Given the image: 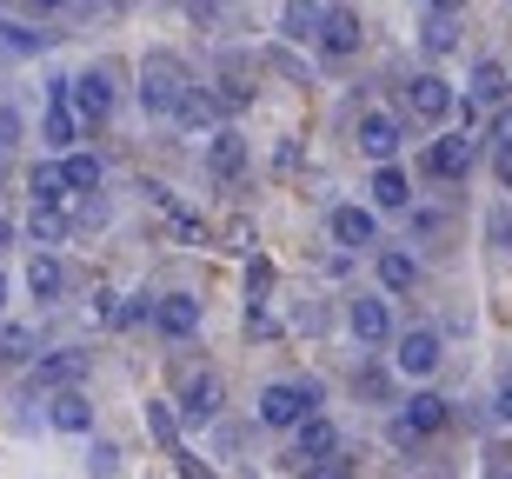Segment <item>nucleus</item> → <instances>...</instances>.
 Here are the masks:
<instances>
[{"mask_svg": "<svg viewBox=\"0 0 512 479\" xmlns=\"http://www.w3.org/2000/svg\"><path fill=\"white\" fill-rule=\"evenodd\" d=\"M187 94H193V67L180 54H147L140 60V107H147L153 120H173L180 107H187Z\"/></svg>", "mask_w": 512, "mask_h": 479, "instance_id": "obj_1", "label": "nucleus"}, {"mask_svg": "<svg viewBox=\"0 0 512 479\" xmlns=\"http://www.w3.org/2000/svg\"><path fill=\"white\" fill-rule=\"evenodd\" d=\"M260 426H273V433H293L300 420H313L320 413V380H273L260 386Z\"/></svg>", "mask_w": 512, "mask_h": 479, "instance_id": "obj_2", "label": "nucleus"}, {"mask_svg": "<svg viewBox=\"0 0 512 479\" xmlns=\"http://www.w3.org/2000/svg\"><path fill=\"white\" fill-rule=\"evenodd\" d=\"M446 426H453V400H439V393L419 386L413 400H399V413H393V446H419L433 433H446Z\"/></svg>", "mask_w": 512, "mask_h": 479, "instance_id": "obj_3", "label": "nucleus"}, {"mask_svg": "<svg viewBox=\"0 0 512 479\" xmlns=\"http://www.w3.org/2000/svg\"><path fill=\"white\" fill-rule=\"evenodd\" d=\"M74 74H54L47 80V114H40V140H47V147H54V154H74V140L87 134V120L74 114Z\"/></svg>", "mask_w": 512, "mask_h": 479, "instance_id": "obj_4", "label": "nucleus"}, {"mask_svg": "<svg viewBox=\"0 0 512 479\" xmlns=\"http://www.w3.org/2000/svg\"><path fill=\"white\" fill-rule=\"evenodd\" d=\"M220 400H227V386L213 366H180V420L187 426H207L220 413Z\"/></svg>", "mask_w": 512, "mask_h": 479, "instance_id": "obj_5", "label": "nucleus"}, {"mask_svg": "<svg viewBox=\"0 0 512 479\" xmlns=\"http://www.w3.org/2000/svg\"><path fill=\"white\" fill-rule=\"evenodd\" d=\"M87 373H94V353H87V346H60V353H40L34 360L40 393H67V386H80Z\"/></svg>", "mask_w": 512, "mask_h": 479, "instance_id": "obj_6", "label": "nucleus"}, {"mask_svg": "<svg viewBox=\"0 0 512 479\" xmlns=\"http://www.w3.org/2000/svg\"><path fill=\"white\" fill-rule=\"evenodd\" d=\"M393 366L406 373V380H433V373H439V333H433V326L399 333V340H393Z\"/></svg>", "mask_w": 512, "mask_h": 479, "instance_id": "obj_7", "label": "nucleus"}, {"mask_svg": "<svg viewBox=\"0 0 512 479\" xmlns=\"http://www.w3.org/2000/svg\"><path fill=\"white\" fill-rule=\"evenodd\" d=\"M67 100H74V114L87 120V127H100V120L114 114V74H107V67H80Z\"/></svg>", "mask_w": 512, "mask_h": 479, "instance_id": "obj_8", "label": "nucleus"}, {"mask_svg": "<svg viewBox=\"0 0 512 479\" xmlns=\"http://www.w3.org/2000/svg\"><path fill=\"white\" fill-rule=\"evenodd\" d=\"M147 200L160 207V220L173 227V240H180V247H207V240H213V233H207V220H200V213H193V207H187V200H180L173 187H147Z\"/></svg>", "mask_w": 512, "mask_h": 479, "instance_id": "obj_9", "label": "nucleus"}, {"mask_svg": "<svg viewBox=\"0 0 512 479\" xmlns=\"http://www.w3.org/2000/svg\"><path fill=\"white\" fill-rule=\"evenodd\" d=\"M200 320H207L200 293H160V300H153V326H160L167 340H193V333H200Z\"/></svg>", "mask_w": 512, "mask_h": 479, "instance_id": "obj_10", "label": "nucleus"}, {"mask_svg": "<svg viewBox=\"0 0 512 479\" xmlns=\"http://www.w3.org/2000/svg\"><path fill=\"white\" fill-rule=\"evenodd\" d=\"M353 140H360L366 160L393 167V154L406 147V120H399V114H360V134H353Z\"/></svg>", "mask_w": 512, "mask_h": 479, "instance_id": "obj_11", "label": "nucleus"}, {"mask_svg": "<svg viewBox=\"0 0 512 479\" xmlns=\"http://www.w3.org/2000/svg\"><path fill=\"white\" fill-rule=\"evenodd\" d=\"M340 426L326 420V413H313V420H300L293 426V460L300 466H320V460H333V453H340Z\"/></svg>", "mask_w": 512, "mask_h": 479, "instance_id": "obj_12", "label": "nucleus"}, {"mask_svg": "<svg viewBox=\"0 0 512 479\" xmlns=\"http://www.w3.org/2000/svg\"><path fill=\"white\" fill-rule=\"evenodd\" d=\"M419 167H426V180H466V173H473V140H466V134L433 140Z\"/></svg>", "mask_w": 512, "mask_h": 479, "instance_id": "obj_13", "label": "nucleus"}, {"mask_svg": "<svg viewBox=\"0 0 512 479\" xmlns=\"http://www.w3.org/2000/svg\"><path fill=\"white\" fill-rule=\"evenodd\" d=\"M346 326H353V340H360V346H386V340H393V313H386L380 293H360V300L346 307Z\"/></svg>", "mask_w": 512, "mask_h": 479, "instance_id": "obj_14", "label": "nucleus"}, {"mask_svg": "<svg viewBox=\"0 0 512 479\" xmlns=\"http://www.w3.org/2000/svg\"><path fill=\"white\" fill-rule=\"evenodd\" d=\"M333 247L360 253V247H380V220H373V207H333Z\"/></svg>", "mask_w": 512, "mask_h": 479, "instance_id": "obj_15", "label": "nucleus"}, {"mask_svg": "<svg viewBox=\"0 0 512 479\" xmlns=\"http://www.w3.org/2000/svg\"><path fill=\"white\" fill-rule=\"evenodd\" d=\"M207 173L220 180V187H240V173H247V140L233 134V127H220V134L207 140Z\"/></svg>", "mask_w": 512, "mask_h": 479, "instance_id": "obj_16", "label": "nucleus"}, {"mask_svg": "<svg viewBox=\"0 0 512 479\" xmlns=\"http://www.w3.org/2000/svg\"><path fill=\"white\" fill-rule=\"evenodd\" d=\"M360 40H366V27H360V14L353 7H326V27H320V47L333 60H353L360 54Z\"/></svg>", "mask_w": 512, "mask_h": 479, "instance_id": "obj_17", "label": "nucleus"}, {"mask_svg": "<svg viewBox=\"0 0 512 479\" xmlns=\"http://www.w3.org/2000/svg\"><path fill=\"white\" fill-rule=\"evenodd\" d=\"M406 107H413L419 120H446L459 100H453V87H446L439 74H413V80H406Z\"/></svg>", "mask_w": 512, "mask_h": 479, "instance_id": "obj_18", "label": "nucleus"}, {"mask_svg": "<svg viewBox=\"0 0 512 479\" xmlns=\"http://www.w3.org/2000/svg\"><path fill=\"white\" fill-rule=\"evenodd\" d=\"M74 200H80V193L67 187V173H60L54 160L27 173V207H60V213H74Z\"/></svg>", "mask_w": 512, "mask_h": 479, "instance_id": "obj_19", "label": "nucleus"}, {"mask_svg": "<svg viewBox=\"0 0 512 479\" xmlns=\"http://www.w3.org/2000/svg\"><path fill=\"white\" fill-rule=\"evenodd\" d=\"M67 233H74V213H60V207H27V240H34V253L67 247Z\"/></svg>", "mask_w": 512, "mask_h": 479, "instance_id": "obj_20", "label": "nucleus"}, {"mask_svg": "<svg viewBox=\"0 0 512 479\" xmlns=\"http://www.w3.org/2000/svg\"><path fill=\"white\" fill-rule=\"evenodd\" d=\"M27 293H34L40 307H54L60 293H67V267H60V253H34V260H27Z\"/></svg>", "mask_w": 512, "mask_h": 479, "instance_id": "obj_21", "label": "nucleus"}, {"mask_svg": "<svg viewBox=\"0 0 512 479\" xmlns=\"http://www.w3.org/2000/svg\"><path fill=\"white\" fill-rule=\"evenodd\" d=\"M47 420H54L60 433H94V406H87V393H80V386H67V393H54Z\"/></svg>", "mask_w": 512, "mask_h": 479, "instance_id": "obj_22", "label": "nucleus"}, {"mask_svg": "<svg viewBox=\"0 0 512 479\" xmlns=\"http://www.w3.org/2000/svg\"><path fill=\"white\" fill-rule=\"evenodd\" d=\"M320 27H326V7H320V0H286L280 40H320Z\"/></svg>", "mask_w": 512, "mask_h": 479, "instance_id": "obj_23", "label": "nucleus"}, {"mask_svg": "<svg viewBox=\"0 0 512 479\" xmlns=\"http://www.w3.org/2000/svg\"><path fill=\"white\" fill-rule=\"evenodd\" d=\"M506 94H512V74L499 67V60H479V67H473V87H466V100H473V107H499Z\"/></svg>", "mask_w": 512, "mask_h": 479, "instance_id": "obj_24", "label": "nucleus"}, {"mask_svg": "<svg viewBox=\"0 0 512 479\" xmlns=\"http://www.w3.org/2000/svg\"><path fill=\"white\" fill-rule=\"evenodd\" d=\"M380 287L386 293H413L419 287V260L406 247H380Z\"/></svg>", "mask_w": 512, "mask_h": 479, "instance_id": "obj_25", "label": "nucleus"}, {"mask_svg": "<svg viewBox=\"0 0 512 479\" xmlns=\"http://www.w3.org/2000/svg\"><path fill=\"white\" fill-rule=\"evenodd\" d=\"M366 193H373V207H386V213L413 207V180H406V173H399V167H380V173H373V187H366Z\"/></svg>", "mask_w": 512, "mask_h": 479, "instance_id": "obj_26", "label": "nucleus"}, {"mask_svg": "<svg viewBox=\"0 0 512 479\" xmlns=\"http://www.w3.org/2000/svg\"><path fill=\"white\" fill-rule=\"evenodd\" d=\"M147 433L160 440V453H167V460H173V453H187V446H180V420H173L167 400H147Z\"/></svg>", "mask_w": 512, "mask_h": 479, "instance_id": "obj_27", "label": "nucleus"}, {"mask_svg": "<svg viewBox=\"0 0 512 479\" xmlns=\"http://www.w3.org/2000/svg\"><path fill=\"white\" fill-rule=\"evenodd\" d=\"M213 107H220V114H240V107H247V100H253V87H247V74H240V67H233V74H220V80H213Z\"/></svg>", "mask_w": 512, "mask_h": 479, "instance_id": "obj_28", "label": "nucleus"}, {"mask_svg": "<svg viewBox=\"0 0 512 479\" xmlns=\"http://www.w3.org/2000/svg\"><path fill=\"white\" fill-rule=\"evenodd\" d=\"M60 173H67V187H74V193H94L100 187V160L94 154H67V160H60Z\"/></svg>", "mask_w": 512, "mask_h": 479, "instance_id": "obj_29", "label": "nucleus"}, {"mask_svg": "<svg viewBox=\"0 0 512 479\" xmlns=\"http://www.w3.org/2000/svg\"><path fill=\"white\" fill-rule=\"evenodd\" d=\"M266 300H273V260L253 253V267H247V313H260Z\"/></svg>", "mask_w": 512, "mask_h": 479, "instance_id": "obj_30", "label": "nucleus"}, {"mask_svg": "<svg viewBox=\"0 0 512 479\" xmlns=\"http://www.w3.org/2000/svg\"><path fill=\"white\" fill-rule=\"evenodd\" d=\"M0 34H7V47H14V54H40V47H54V34H34L27 20H0Z\"/></svg>", "mask_w": 512, "mask_h": 479, "instance_id": "obj_31", "label": "nucleus"}, {"mask_svg": "<svg viewBox=\"0 0 512 479\" xmlns=\"http://www.w3.org/2000/svg\"><path fill=\"white\" fill-rule=\"evenodd\" d=\"M419 40H426V54H453L459 34H453V14H433L426 27H419Z\"/></svg>", "mask_w": 512, "mask_h": 479, "instance_id": "obj_32", "label": "nucleus"}, {"mask_svg": "<svg viewBox=\"0 0 512 479\" xmlns=\"http://www.w3.org/2000/svg\"><path fill=\"white\" fill-rule=\"evenodd\" d=\"M173 120H180V127H187V134H193V127H213V120H220V107H213V100L200 94V87H193V94H187V107H180V114H173Z\"/></svg>", "mask_w": 512, "mask_h": 479, "instance_id": "obj_33", "label": "nucleus"}, {"mask_svg": "<svg viewBox=\"0 0 512 479\" xmlns=\"http://www.w3.org/2000/svg\"><path fill=\"white\" fill-rule=\"evenodd\" d=\"M353 473H360V460H353V453H346V446H340V453H333V460L306 466V479H353Z\"/></svg>", "mask_w": 512, "mask_h": 479, "instance_id": "obj_34", "label": "nucleus"}, {"mask_svg": "<svg viewBox=\"0 0 512 479\" xmlns=\"http://www.w3.org/2000/svg\"><path fill=\"white\" fill-rule=\"evenodd\" d=\"M486 240H493V247L512 260V207H493V213H486Z\"/></svg>", "mask_w": 512, "mask_h": 479, "instance_id": "obj_35", "label": "nucleus"}, {"mask_svg": "<svg viewBox=\"0 0 512 479\" xmlns=\"http://www.w3.org/2000/svg\"><path fill=\"white\" fill-rule=\"evenodd\" d=\"M0 360H34V333L27 326H7L0 333Z\"/></svg>", "mask_w": 512, "mask_h": 479, "instance_id": "obj_36", "label": "nucleus"}, {"mask_svg": "<svg viewBox=\"0 0 512 479\" xmlns=\"http://www.w3.org/2000/svg\"><path fill=\"white\" fill-rule=\"evenodd\" d=\"M266 67H273V74H286L293 87H306V67H300L293 54H286V47H266Z\"/></svg>", "mask_w": 512, "mask_h": 479, "instance_id": "obj_37", "label": "nucleus"}, {"mask_svg": "<svg viewBox=\"0 0 512 479\" xmlns=\"http://www.w3.org/2000/svg\"><path fill=\"white\" fill-rule=\"evenodd\" d=\"M87 473H94V479H114V473H120V453H114L107 440H100L94 453H87Z\"/></svg>", "mask_w": 512, "mask_h": 479, "instance_id": "obj_38", "label": "nucleus"}, {"mask_svg": "<svg viewBox=\"0 0 512 479\" xmlns=\"http://www.w3.org/2000/svg\"><path fill=\"white\" fill-rule=\"evenodd\" d=\"M273 167H280V173H300V140H293V134L273 147Z\"/></svg>", "mask_w": 512, "mask_h": 479, "instance_id": "obj_39", "label": "nucleus"}, {"mask_svg": "<svg viewBox=\"0 0 512 479\" xmlns=\"http://www.w3.org/2000/svg\"><path fill=\"white\" fill-rule=\"evenodd\" d=\"M220 240H227V253H253V227H247V220H233Z\"/></svg>", "mask_w": 512, "mask_h": 479, "instance_id": "obj_40", "label": "nucleus"}, {"mask_svg": "<svg viewBox=\"0 0 512 479\" xmlns=\"http://www.w3.org/2000/svg\"><path fill=\"white\" fill-rule=\"evenodd\" d=\"M493 173H499V187L512 193V140H499V154H493Z\"/></svg>", "mask_w": 512, "mask_h": 479, "instance_id": "obj_41", "label": "nucleus"}, {"mask_svg": "<svg viewBox=\"0 0 512 479\" xmlns=\"http://www.w3.org/2000/svg\"><path fill=\"white\" fill-rule=\"evenodd\" d=\"M360 386H366V393H373V400H386V393H393V380H386L380 366H366V373H360Z\"/></svg>", "mask_w": 512, "mask_h": 479, "instance_id": "obj_42", "label": "nucleus"}, {"mask_svg": "<svg viewBox=\"0 0 512 479\" xmlns=\"http://www.w3.org/2000/svg\"><path fill=\"white\" fill-rule=\"evenodd\" d=\"M247 333H253V340H266V333H273V313H266V307L247 313Z\"/></svg>", "mask_w": 512, "mask_h": 479, "instance_id": "obj_43", "label": "nucleus"}, {"mask_svg": "<svg viewBox=\"0 0 512 479\" xmlns=\"http://www.w3.org/2000/svg\"><path fill=\"white\" fill-rule=\"evenodd\" d=\"M173 460H180V479H213V473H207V466L193 460V453H173Z\"/></svg>", "mask_w": 512, "mask_h": 479, "instance_id": "obj_44", "label": "nucleus"}, {"mask_svg": "<svg viewBox=\"0 0 512 479\" xmlns=\"http://www.w3.org/2000/svg\"><path fill=\"white\" fill-rule=\"evenodd\" d=\"M493 413H499V420H506V426H512V380H506V386H499V400H493Z\"/></svg>", "mask_w": 512, "mask_h": 479, "instance_id": "obj_45", "label": "nucleus"}, {"mask_svg": "<svg viewBox=\"0 0 512 479\" xmlns=\"http://www.w3.org/2000/svg\"><path fill=\"white\" fill-rule=\"evenodd\" d=\"M433 14H466V0H433Z\"/></svg>", "mask_w": 512, "mask_h": 479, "instance_id": "obj_46", "label": "nucleus"}, {"mask_svg": "<svg viewBox=\"0 0 512 479\" xmlns=\"http://www.w3.org/2000/svg\"><path fill=\"white\" fill-rule=\"evenodd\" d=\"M27 7H34V14H54V7H67V0H27Z\"/></svg>", "mask_w": 512, "mask_h": 479, "instance_id": "obj_47", "label": "nucleus"}, {"mask_svg": "<svg viewBox=\"0 0 512 479\" xmlns=\"http://www.w3.org/2000/svg\"><path fill=\"white\" fill-rule=\"evenodd\" d=\"M0 307H7V273H0Z\"/></svg>", "mask_w": 512, "mask_h": 479, "instance_id": "obj_48", "label": "nucleus"}, {"mask_svg": "<svg viewBox=\"0 0 512 479\" xmlns=\"http://www.w3.org/2000/svg\"><path fill=\"white\" fill-rule=\"evenodd\" d=\"M0 240H7V220H0Z\"/></svg>", "mask_w": 512, "mask_h": 479, "instance_id": "obj_49", "label": "nucleus"}, {"mask_svg": "<svg viewBox=\"0 0 512 479\" xmlns=\"http://www.w3.org/2000/svg\"><path fill=\"white\" fill-rule=\"evenodd\" d=\"M0 160H7V140H0Z\"/></svg>", "mask_w": 512, "mask_h": 479, "instance_id": "obj_50", "label": "nucleus"}, {"mask_svg": "<svg viewBox=\"0 0 512 479\" xmlns=\"http://www.w3.org/2000/svg\"><path fill=\"white\" fill-rule=\"evenodd\" d=\"M499 479H512V466H506V473H499Z\"/></svg>", "mask_w": 512, "mask_h": 479, "instance_id": "obj_51", "label": "nucleus"}]
</instances>
